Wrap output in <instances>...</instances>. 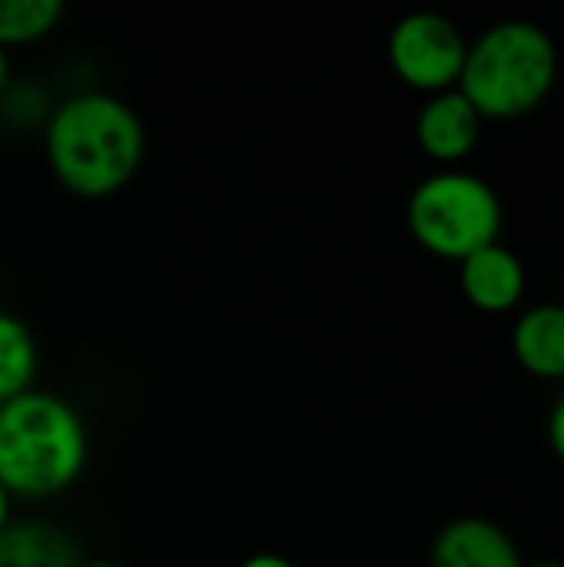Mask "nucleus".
I'll list each match as a JSON object with an SVG mask.
<instances>
[{
	"label": "nucleus",
	"mask_w": 564,
	"mask_h": 567,
	"mask_svg": "<svg viewBox=\"0 0 564 567\" xmlns=\"http://www.w3.org/2000/svg\"><path fill=\"white\" fill-rule=\"evenodd\" d=\"M43 156L66 193L106 199L136 179L146 156V126L126 100L106 90H83L50 110Z\"/></svg>",
	"instance_id": "1"
},
{
	"label": "nucleus",
	"mask_w": 564,
	"mask_h": 567,
	"mask_svg": "<svg viewBox=\"0 0 564 567\" xmlns=\"http://www.w3.org/2000/svg\"><path fill=\"white\" fill-rule=\"evenodd\" d=\"M86 458V422L63 395L30 389L0 405V485L10 498L63 495L83 478Z\"/></svg>",
	"instance_id": "2"
},
{
	"label": "nucleus",
	"mask_w": 564,
	"mask_h": 567,
	"mask_svg": "<svg viewBox=\"0 0 564 567\" xmlns=\"http://www.w3.org/2000/svg\"><path fill=\"white\" fill-rule=\"evenodd\" d=\"M558 80V47L532 20H502L469 43L459 90L482 120H519L539 110Z\"/></svg>",
	"instance_id": "3"
},
{
	"label": "nucleus",
	"mask_w": 564,
	"mask_h": 567,
	"mask_svg": "<svg viewBox=\"0 0 564 567\" xmlns=\"http://www.w3.org/2000/svg\"><path fill=\"white\" fill-rule=\"evenodd\" d=\"M502 219L505 213L495 186L465 169H439L425 176L406 203L412 239L425 252L452 262L499 243Z\"/></svg>",
	"instance_id": "4"
},
{
	"label": "nucleus",
	"mask_w": 564,
	"mask_h": 567,
	"mask_svg": "<svg viewBox=\"0 0 564 567\" xmlns=\"http://www.w3.org/2000/svg\"><path fill=\"white\" fill-rule=\"evenodd\" d=\"M389 66L392 73L409 86L425 96L445 93L459 86L469 40L455 20L435 10H416L396 20L389 30Z\"/></svg>",
	"instance_id": "5"
},
{
	"label": "nucleus",
	"mask_w": 564,
	"mask_h": 567,
	"mask_svg": "<svg viewBox=\"0 0 564 567\" xmlns=\"http://www.w3.org/2000/svg\"><path fill=\"white\" fill-rule=\"evenodd\" d=\"M482 123L485 120L479 116V110L455 86V90L435 93L422 103V110L416 116V143L429 159L452 166L479 146Z\"/></svg>",
	"instance_id": "6"
},
{
	"label": "nucleus",
	"mask_w": 564,
	"mask_h": 567,
	"mask_svg": "<svg viewBox=\"0 0 564 567\" xmlns=\"http://www.w3.org/2000/svg\"><path fill=\"white\" fill-rule=\"evenodd\" d=\"M429 567H525L519 545L489 518H455L435 542Z\"/></svg>",
	"instance_id": "7"
},
{
	"label": "nucleus",
	"mask_w": 564,
	"mask_h": 567,
	"mask_svg": "<svg viewBox=\"0 0 564 567\" xmlns=\"http://www.w3.org/2000/svg\"><path fill=\"white\" fill-rule=\"evenodd\" d=\"M462 296L479 312H509L525 296V262L502 243H492L459 262Z\"/></svg>",
	"instance_id": "8"
},
{
	"label": "nucleus",
	"mask_w": 564,
	"mask_h": 567,
	"mask_svg": "<svg viewBox=\"0 0 564 567\" xmlns=\"http://www.w3.org/2000/svg\"><path fill=\"white\" fill-rule=\"evenodd\" d=\"M512 352L535 379H564V306L545 302L522 312L512 329Z\"/></svg>",
	"instance_id": "9"
},
{
	"label": "nucleus",
	"mask_w": 564,
	"mask_h": 567,
	"mask_svg": "<svg viewBox=\"0 0 564 567\" xmlns=\"http://www.w3.org/2000/svg\"><path fill=\"white\" fill-rule=\"evenodd\" d=\"M73 542L43 522H10L0 532V567H73Z\"/></svg>",
	"instance_id": "10"
},
{
	"label": "nucleus",
	"mask_w": 564,
	"mask_h": 567,
	"mask_svg": "<svg viewBox=\"0 0 564 567\" xmlns=\"http://www.w3.org/2000/svg\"><path fill=\"white\" fill-rule=\"evenodd\" d=\"M40 369V346L30 326L0 309V405L30 392Z\"/></svg>",
	"instance_id": "11"
},
{
	"label": "nucleus",
	"mask_w": 564,
	"mask_h": 567,
	"mask_svg": "<svg viewBox=\"0 0 564 567\" xmlns=\"http://www.w3.org/2000/svg\"><path fill=\"white\" fill-rule=\"evenodd\" d=\"M63 20L60 0H0V47H30L50 37Z\"/></svg>",
	"instance_id": "12"
},
{
	"label": "nucleus",
	"mask_w": 564,
	"mask_h": 567,
	"mask_svg": "<svg viewBox=\"0 0 564 567\" xmlns=\"http://www.w3.org/2000/svg\"><path fill=\"white\" fill-rule=\"evenodd\" d=\"M548 442H552V452L564 462V399H558V405L548 415Z\"/></svg>",
	"instance_id": "13"
},
{
	"label": "nucleus",
	"mask_w": 564,
	"mask_h": 567,
	"mask_svg": "<svg viewBox=\"0 0 564 567\" xmlns=\"http://www.w3.org/2000/svg\"><path fill=\"white\" fill-rule=\"evenodd\" d=\"M239 567H296L289 558H283V555H273V551H263V555H253V558H246Z\"/></svg>",
	"instance_id": "14"
},
{
	"label": "nucleus",
	"mask_w": 564,
	"mask_h": 567,
	"mask_svg": "<svg viewBox=\"0 0 564 567\" xmlns=\"http://www.w3.org/2000/svg\"><path fill=\"white\" fill-rule=\"evenodd\" d=\"M13 522V498L7 495V488L0 485V532Z\"/></svg>",
	"instance_id": "15"
},
{
	"label": "nucleus",
	"mask_w": 564,
	"mask_h": 567,
	"mask_svg": "<svg viewBox=\"0 0 564 567\" xmlns=\"http://www.w3.org/2000/svg\"><path fill=\"white\" fill-rule=\"evenodd\" d=\"M7 86H10V53L0 47V96H3Z\"/></svg>",
	"instance_id": "16"
},
{
	"label": "nucleus",
	"mask_w": 564,
	"mask_h": 567,
	"mask_svg": "<svg viewBox=\"0 0 564 567\" xmlns=\"http://www.w3.org/2000/svg\"><path fill=\"white\" fill-rule=\"evenodd\" d=\"M73 567H123V565H116V561H110V558H90V561H76Z\"/></svg>",
	"instance_id": "17"
},
{
	"label": "nucleus",
	"mask_w": 564,
	"mask_h": 567,
	"mask_svg": "<svg viewBox=\"0 0 564 567\" xmlns=\"http://www.w3.org/2000/svg\"><path fill=\"white\" fill-rule=\"evenodd\" d=\"M525 567H564V561H535V565H525Z\"/></svg>",
	"instance_id": "18"
}]
</instances>
